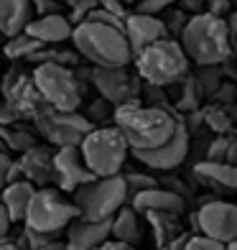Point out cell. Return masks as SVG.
Wrapping results in <instances>:
<instances>
[{
	"label": "cell",
	"instance_id": "obj_35",
	"mask_svg": "<svg viewBox=\"0 0 237 250\" xmlns=\"http://www.w3.org/2000/svg\"><path fill=\"white\" fill-rule=\"evenodd\" d=\"M232 138L235 135H217V138L209 143V148H207V161H227Z\"/></svg>",
	"mask_w": 237,
	"mask_h": 250
},
{
	"label": "cell",
	"instance_id": "obj_27",
	"mask_svg": "<svg viewBox=\"0 0 237 250\" xmlns=\"http://www.w3.org/2000/svg\"><path fill=\"white\" fill-rule=\"evenodd\" d=\"M43 49H46V43H41L39 39L28 36V33H20V36H16V39H8V43H5V54H8V59H13V62H18V59L28 62L31 56H36Z\"/></svg>",
	"mask_w": 237,
	"mask_h": 250
},
{
	"label": "cell",
	"instance_id": "obj_8",
	"mask_svg": "<svg viewBox=\"0 0 237 250\" xmlns=\"http://www.w3.org/2000/svg\"><path fill=\"white\" fill-rule=\"evenodd\" d=\"M77 217H79V209L74 202L61 199L56 187H43L33 197L23 225L46 235H61V230H66Z\"/></svg>",
	"mask_w": 237,
	"mask_h": 250
},
{
	"label": "cell",
	"instance_id": "obj_2",
	"mask_svg": "<svg viewBox=\"0 0 237 250\" xmlns=\"http://www.w3.org/2000/svg\"><path fill=\"white\" fill-rule=\"evenodd\" d=\"M178 41L186 56L199 66H222L235 51V39L227 18L212 16L207 10L189 18Z\"/></svg>",
	"mask_w": 237,
	"mask_h": 250
},
{
	"label": "cell",
	"instance_id": "obj_43",
	"mask_svg": "<svg viewBox=\"0 0 237 250\" xmlns=\"http://www.w3.org/2000/svg\"><path fill=\"white\" fill-rule=\"evenodd\" d=\"M178 8H184L186 13H191V16H199V13L207 10V3L204 0H178Z\"/></svg>",
	"mask_w": 237,
	"mask_h": 250
},
{
	"label": "cell",
	"instance_id": "obj_14",
	"mask_svg": "<svg viewBox=\"0 0 237 250\" xmlns=\"http://www.w3.org/2000/svg\"><path fill=\"white\" fill-rule=\"evenodd\" d=\"M189 141H191V133H189V125L181 115V123H178V130H176L171 143H166L156 151H135L133 156L143 166L153 168V171H171V168L181 166L184 158L189 156Z\"/></svg>",
	"mask_w": 237,
	"mask_h": 250
},
{
	"label": "cell",
	"instance_id": "obj_21",
	"mask_svg": "<svg viewBox=\"0 0 237 250\" xmlns=\"http://www.w3.org/2000/svg\"><path fill=\"white\" fill-rule=\"evenodd\" d=\"M194 174L199 181L222 189V191H237V166L227 164V161H199L194 166Z\"/></svg>",
	"mask_w": 237,
	"mask_h": 250
},
{
	"label": "cell",
	"instance_id": "obj_44",
	"mask_svg": "<svg viewBox=\"0 0 237 250\" xmlns=\"http://www.w3.org/2000/svg\"><path fill=\"white\" fill-rule=\"evenodd\" d=\"M13 214H10L5 207H0V235H3V240H8V232H10V225H13Z\"/></svg>",
	"mask_w": 237,
	"mask_h": 250
},
{
	"label": "cell",
	"instance_id": "obj_30",
	"mask_svg": "<svg viewBox=\"0 0 237 250\" xmlns=\"http://www.w3.org/2000/svg\"><path fill=\"white\" fill-rule=\"evenodd\" d=\"M197 84H199V89H201V95H214V92H217V89L224 84L222 77H219V66H199Z\"/></svg>",
	"mask_w": 237,
	"mask_h": 250
},
{
	"label": "cell",
	"instance_id": "obj_26",
	"mask_svg": "<svg viewBox=\"0 0 237 250\" xmlns=\"http://www.w3.org/2000/svg\"><path fill=\"white\" fill-rule=\"evenodd\" d=\"M176 89V110L189 115V112H197L199 110V100H201V89L197 84V77H186L181 79L178 84H174Z\"/></svg>",
	"mask_w": 237,
	"mask_h": 250
},
{
	"label": "cell",
	"instance_id": "obj_47",
	"mask_svg": "<svg viewBox=\"0 0 237 250\" xmlns=\"http://www.w3.org/2000/svg\"><path fill=\"white\" fill-rule=\"evenodd\" d=\"M227 23H230V31H232V39H235V46H237V10L227 16Z\"/></svg>",
	"mask_w": 237,
	"mask_h": 250
},
{
	"label": "cell",
	"instance_id": "obj_20",
	"mask_svg": "<svg viewBox=\"0 0 237 250\" xmlns=\"http://www.w3.org/2000/svg\"><path fill=\"white\" fill-rule=\"evenodd\" d=\"M33 3L31 0H0V31L8 39H16L33 23Z\"/></svg>",
	"mask_w": 237,
	"mask_h": 250
},
{
	"label": "cell",
	"instance_id": "obj_40",
	"mask_svg": "<svg viewBox=\"0 0 237 250\" xmlns=\"http://www.w3.org/2000/svg\"><path fill=\"white\" fill-rule=\"evenodd\" d=\"M33 3V10H36V18L41 16H54V13H64V3L59 0H31Z\"/></svg>",
	"mask_w": 237,
	"mask_h": 250
},
{
	"label": "cell",
	"instance_id": "obj_34",
	"mask_svg": "<svg viewBox=\"0 0 237 250\" xmlns=\"http://www.w3.org/2000/svg\"><path fill=\"white\" fill-rule=\"evenodd\" d=\"M66 5L72 8V13H69L72 23H74V26H79V23H84L87 16L92 13L95 8H99V0H69Z\"/></svg>",
	"mask_w": 237,
	"mask_h": 250
},
{
	"label": "cell",
	"instance_id": "obj_23",
	"mask_svg": "<svg viewBox=\"0 0 237 250\" xmlns=\"http://www.w3.org/2000/svg\"><path fill=\"white\" fill-rule=\"evenodd\" d=\"M112 240L135 248L140 243V220L133 207H122L112 220Z\"/></svg>",
	"mask_w": 237,
	"mask_h": 250
},
{
	"label": "cell",
	"instance_id": "obj_4",
	"mask_svg": "<svg viewBox=\"0 0 237 250\" xmlns=\"http://www.w3.org/2000/svg\"><path fill=\"white\" fill-rule=\"evenodd\" d=\"M133 64L145 84L174 87L189 77L191 59L186 56L178 39H163V41H156L151 46H145L143 51H138Z\"/></svg>",
	"mask_w": 237,
	"mask_h": 250
},
{
	"label": "cell",
	"instance_id": "obj_37",
	"mask_svg": "<svg viewBox=\"0 0 237 250\" xmlns=\"http://www.w3.org/2000/svg\"><path fill=\"white\" fill-rule=\"evenodd\" d=\"M87 21H92V23H102V26H112V28H120L125 31V18H120L115 13H110L105 8H95L92 13L87 16Z\"/></svg>",
	"mask_w": 237,
	"mask_h": 250
},
{
	"label": "cell",
	"instance_id": "obj_32",
	"mask_svg": "<svg viewBox=\"0 0 237 250\" xmlns=\"http://www.w3.org/2000/svg\"><path fill=\"white\" fill-rule=\"evenodd\" d=\"M128 181V191H130V199L133 197H138L140 191H148V189H156L158 187V181L151 176V174H135V171H128V174H122Z\"/></svg>",
	"mask_w": 237,
	"mask_h": 250
},
{
	"label": "cell",
	"instance_id": "obj_39",
	"mask_svg": "<svg viewBox=\"0 0 237 250\" xmlns=\"http://www.w3.org/2000/svg\"><path fill=\"white\" fill-rule=\"evenodd\" d=\"M189 250H227V245L212 240V237H204V235H191L189 237Z\"/></svg>",
	"mask_w": 237,
	"mask_h": 250
},
{
	"label": "cell",
	"instance_id": "obj_9",
	"mask_svg": "<svg viewBox=\"0 0 237 250\" xmlns=\"http://www.w3.org/2000/svg\"><path fill=\"white\" fill-rule=\"evenodd\" d=\"M97 125L82 112H59L54 107H43V112L36 118V130L56 148H69V146H82L84 138Z\"/></svg>",
	"mask_w": 237,
	"mask_h": 250
},
{
	"label": "cell",
	"instance_id": "obj_15",
	"mask_svg": "<svg viewBox=\"0 0 237 250\" xmlns=\"http://www.w3.org/2000/svg\"><path fill=\"white\" fill-rule=\"evenodd\" d=\"M112 237V220L95 222L77 217L69 227H66V245L72 250H97L102 248Z\"/></svg>",
	"mask_w": 237,
	"mask_h": 250
},
{
	"label": "cell",
	"instance_id": "obj_28",
	"mask_svg": "<svg viewBox=\"0 0 237 250\" xmlns=\"http://www.w3.org/2000/svg\"><path fill=\"white\" fill-rule=\"evenodd\" d=\"M201 120H204L217 135H232V130H237V125L232 123V115L222 105L201 107Z\"/></svg>",
	"mask_w": 237,
	"mask_h": 250
},
{
	"label": "cell",
	"instance_id": "obj_19",
	"mask_svg": "<svg viewBox=\"0 0 237 250\" xmlns=\"http://www.w3.org/2000/svg\"><path fill=\"white\" fill-rule=\"evenodd\" d=\"M130 207L138 214H148V212H168V214H181L184 212V197L174 189H148L140 191L138 197L130 199Z\"/></svg>",
	"mask_w": 237,
	"mask_h": 250
},
{
	"label": "cell",
	"instance_id": "obj_16",
	"mask_svg": "<svg viewBox=\"0 0 237 250\" xmlns=\"http://www.w3.org/2000/svg\"><path fill=\"white\" fill-rule=\"evenodd\" d=\"M125 36L130 41L133 51L138 54L145 46H151L156 41H163V39H171L168 36V28L163 23V18H156V16H143V13H133L125 18Z\"/></svg>",
	"mask_w": 237,
	"mask_h": 250
},
{
	"label": "cell",
	"instance_id": "obj_6",
	"mask_svg": "<svg viewBox=\"0 0 237 250\" xmlns=\"http://www.w3.org/2000/svg\"><path fill=\"white\" fill-rule=\"evenodd\" d=\"M79 148H82L84 164L89 166V171L97 179H105V176L122 174L130 146L118 125H97Z\"/></svg>",
	"mask_w": 237,
	"mask_h": 250
},
{
	"label": "cell",
	"instance_id": "obj_46",
	"mask_svg": "<svg viewBox=\"0 0 237 250\" xmlns=\"http://www.w3.org/2000/svg\"><path fill=\"white\" fill-rule=\"evenodd\" d=\"M97 250H135V248H130L125 243H118V240H107L102 248H97Z\"/></svg>",
	"mask_w": 237,
	"mask_h": 250
},
{
	"label": "cell",
	"instance_id": "obj_13",
	"mask_svg": "<svg viewBox=\"0 0 237 250\" xmlns=\"http://www.w3.org/2000/svg\"><path fill=\"white\" fill-rule=\"evenodd\" d=\"M97 176L89 171L84 164V156L79 146H69V148H56L54 153V187L59 191H74L79 187L95 181Z\"/></svg>",
	"mask_w": 237,
	"mask_h": 250
},
{
	"label": "cell",
	"instance_id": "obj_51",
	"mask_svg": "<svg viewBox=\"0 0 237 250\" xmlns=\"http://www.w3.org/2000/svg\"><path fill=\"white\" fill-rule=\"evenodd\" d=\"M122 3H125V5H133V8H135V5L140 3V0H122Z\"/></svg>",
	"mask_w": 237,
	"mask_h": 250
},
{
	"label": "cell",
	"instance_id": "obj_1",
	"mask_svg": "<svg viewBox=\"0 0 237 250\" xmlns=\"http://www.w3.org/2000/svg\"><path fill=\"white\" fill-rule=\"evenodd\" d=\"M115 125L128 138L130 151H156L161 146L171 143L178 130V115L176 107L166 105H145L140 100H130L115 107L112 115Z\"/></svg>",
	"mask_w": 237,
	"mask_h": 250
},
{
	"label": "cell",
	"instance_id": "obj_3",
	"mask_svg": "<svg viewBox=\"0 0 237 250\" xmlns=\"http://www.w3.org/2000/svg\"><path fill=\"white\" fill-rule=\"evenodd\" d=\"M74 49L82 54V59H87L92 66H128L135 59V51L130 46V41L125 36V31L102 26V23H92L84 21L74 28Z\"/></svg>",
	"mask_w": 237,
	"mask_h": 250
},
{
	"label": "cell",
	"instance_id": "obj_33",
	"mask_svg": "<svg viewBox=\"0 0 237 250\" xmlns=\"http://www.w3.org/2000/svg\"><path fill=\"white\" fill-rule=\"evenodd\" d=\"M59 240V235H46V232H39V230H31V227L23 225V245L28 250H41L51 243Z\"/></svg>",
	"mask_w": 237,
	"mask_h": 250
},
{
	"label": "cell",
	"instance_id": "obj_45",
	"mask_svg": "<svg viewBox=\"0 0 237 250\" xmlns=\"http://www.w3.org/2000/svg\"><path fill=\"white\" fill-rule=\"evenodd\" d=\"M189 237H191V235H181L178 240H174L171 245L163 248V250H189Z\"/></svg>",
	"mask_w": 237,
	"mask_h": 250
},
{
	"label": "cell",
	"instance_id": "obj_52",
	"mask_svg": "<svg viewBox=\"0 0 237 250\" xmlns=\"http://www.w3.org/2000/svg\"><path fill=\"white\" fill-rule=\"evenodd\" d=\"M227 250H237V240H232V243L227 245Z\"/></svg>",
	"mask_w": 237,
	"mask_h": 250
},
{
	"label": "cell",
	"instance_id": "obj_31",
	"mask_svg": "<svg viewBox=\"0 0 237 250\" xmlns=\"http://www.w3.org/2000/svg\"><path fill=\"white\" fill-rule=\"evenodd\" d=\"M23 171H20V164L10 158V151L3 148L0 153V181H3V187H10L13 181H20Z\"/></svg>",
	"mask_w": 237,
	"mask_h": 250
},
{
	"label": "cell",
	"instance_id": "obj_11",
	"mask_svg": "<svg viewBox=\"0 0 237 250\" xmlns=\"http://www.w3.org/2000/svg\"><path fill=\"white\" fill-rule=\"evenodd\" d=\"M197 227L204 237L230 245L237 240V204L222 199L201 204L197 212Z\"/></svg>",
	"mask_w": 237,
	"mask_h": 250
},
{
	"label": "cell",
	"instance_id": "obj_42",
	"mask_svg": "<svg viewBox=\"0 0 237 250\" xmlns=\"http://www.w3.org/2000/svg\"><path fill=\"white\" fill-rule=\"evenodd\" d=\"M99 8H105V10H110V13L120 16V18H128L130 16L128 13V5L122 3V0H99Z\"/></svg>",
	"mask_w": 237,
	"mask_h": 250
},
{
	"label": "cell",
	"instance_id": "obj_36",
	"mask_svg": "<svg viewBox=\"0 0 237 250\" xmlns=\"http://www.w3.org/2000/svg\"><path fill=\"white\" fill-rule=\"evenodd\" d=\"M174 3H178V0H140V3L135 5V13L161 18L168 8H174Z\"/></svg>",
	"mask_w": 237,
	"mask_h": 250
},
{
	"label": "cell",
	"instance_id": "obj_50",
	"mask_svg": "<svg viewBox=\"0 0 237 250\" xmlns=\"http://www.w3.org/2000/svg\"><path fill=\"white\" fill-rule=\"evenodd\" d=\"M0 250H23L18 243H10V240H3V245H0Z\"/></svg>",
	"mask_w": 237,
	"mask_h": 250
},
{
	"label": "cell",
	"instance_id": "obj_38",
	"mask_svg": "<svg viewBox=\"0 0 237 250\" xmlns=\"http://www.w3.org/2000/svg\"><path fill=\"white\" fill-rule=\"evenodd\" d=\"M115 115V105H110L107 100H95L92 102V107H89V112H87V118L92 120V123H99V120H105V118H112Z\"/></svg>",
	"mask_w": 237,
	"mask_h": 250
},
{
	"label": "cell",
	"instance_id": "obj_5",
	"mask_svg": "<svg viewBox=\"0 0 237 250\" xmlns=\"http://www.w3.org/2000/svg\"><path fill=\"white\" fill-rule=\"evenodd\" d=\"M128 202H130V191L122 174L95 179L74 191V204L79 209V217L95 220V222L115 220V214L122 207H128Z\"/></svg>",
	"mask_w": 237,
	"mask_h": 250
},
{
	"label": "cell",
	"instance_id": "obj_10",
	"mask_svg": "<svg viewBox=\"0 0 237 250\" xmlns=\"http://www.w3.org/2000/svg\"><path fill=\"white\" fill-rule=\"evenodd\" d=\"M92 84L97 87V92L102 100H107L110 105H122V102L130 100H140L143 84H140V74L130 72L128 66H112V69H105V66H92Z\"/></svg>",
	"mask_w": 237,
	"mask_h": 250
},
{
	"label": "cell",
	"instance_id": "obj_53",
	"mask_svg": "<svg viewBox=\"0 0 237 250\" xmlns=\"http://www.w3.org/2000/svg\"><path fill=\"white\" fill-rule=\"evenodd\" d=\"M235 138H237V130H235Z\"/></svg>",
	"mask_w": 237,
	"mask_h": 250
},
{
	"label": "cell",
	"instance_id": "obj_24",
	"mask_svg": "<svg viewBox=\"0 0 237 250\" xmlns=\"http://www.w3.org/2000/svg\"><path fill=\"white\" fill-rule=\"evenodd\" d=\"M178 214H168V212H148L145 214V220L153 225V232H156V245L158 248H168L174 240L181 237L178 232V222H176Z\"/></svg>",
	"mask_w": 237,
	"mask_h": 250
},
{
	"label": "cell",
	"instance_id": "obj_29",
	"mask_svg": "<svg viewBox=\"0 0 237 250\" xmlns=\"http://www.w3.org/2000/svg\"><path fill=\"white\" fill-rule=\"evenodd\" d=\"M161 18H163V23L168 28V36H171V39H181V33H184V28H186L191 16H186L184 8H168Z\"/></svg>",
	"mask_w": 237,
	"mask_h": 250
},
{
	"label": "cell",
	"instance_id": "obj_7",
	"mask_svg": "<svg viewBox=\"0 0 237 250\" xmlns=\"http://www.w3.org/2000/svg\"><path fill=\"white\" fill-rule=\"evenodd\" d=\"M36 87L49 107L59 112H77L82 105L84 87L79 82V74L64 64H39L33 66Z\"/></svg>",
	"mask_w": 237,
	"mask_h": 250
},
{
	"label": "cell",
	"instance_id": "obj_49",
	"mask_svg": "<svg viewBox=\"0 0 237 250\" xmlns=\"http://www.w3.org/2000/svg\"><path fill=\"white\" fill-rule=\"evenodd\" d=\"M41 250H72L66 243H61V240H56V243H51V245H46V248H41Z\"/></svg>",
	"mask_w": 237,
	"mask_h": 250
},
{
	"label": "cell",
	"instance_id": "obj_41",
	"mask_svg": "<svg viewBox=\"0 0 237 250\" xmlns=\"http://www.w3.org/2000/svg\"><path fill=\"white\" fill-rule=\"evenodd\" d=\"M230 3H232V0H207V13L219 16V18H227L232 13Z\"/></svg>",
	"mask_w": 237,
	"mask_h": 250
},
{
	"label": "cell",
	"instance_id": "obj_12",
	"mask_svg": "<svg viewBox=\"0 0 237 250\" xmlns=\"http://www.w3.org/2000/svg\"><path fill=\"white\" fill-rule=\"evenodd\" d=\"M3 92H5V102L18 110L20 118H33L36 120L43 112V107H46V102H43L39 87H36V79H33V72L31 74L20 72V69L8 72Z\"/></svg>",
	"mask_w": 237,
	"mask_h": 250
},
{
	"label": "cell",
	"instance_id": "obj_18",
	"mask_svg": "<svg viewBox=\"0 0 237 250\" xmlns=\"http://www.w3.org/2000/svg\"><path fill=\"white\" fill-rule=\"evenodd\" d=\"M54 153L46 146H36V148L26 151L18 158L20 171H23V179L36 184L39 189L43 187H54Z\"/></svg>",
	"mask_w": 237,
	"mask_h": 250
},
{
	"label": "cell",
	"instance_id": "obj_48",
	"mask_svg": "<svg viewBox=\"0 0 237 250\" xmlns=\"http://www.w3.org/2000/svg\"><path fill=\"white\" fill-rule=\"evenodd\" d=\"M227 164L237 166V138H232V146H230V153H227Z\"/></svg>",
	"mask_w": 237,
	"mask_h": 250
},
{
	"label": "cell",
	"instance_id": "obj_17",
	"mask_svg": "<svg viewBox=\"0 0 237 250\" xmlns=\"http://www.w3.org/2000/svg\"><path fill=\"white\" fill-rule=\"evenodd\" d=\"M74 28L77 26L66 13H54V16L33 18V23L26 28V33L39 39L41 43H46V46H59V43L74 39Z\"/></svg>",
	"mask_w": 237,
	"mask_h": 250
},
{
	"label": "cell",
	"instance_id": "obj_22",
	"mask_svg": "<svg viewBox=\"0 0 237 250\" xmlns=\"http://www.w3.org/2000/svg\"><path fill=\"white\" fill-rule=\"evenodd\" d=\"M36 191H39V187L26 179L13 181L10 187L3 189V207L13 214L16 222H26V214H28V207H31L33 197H36Z\"/></svg>",
	"mask_w": 237,
	"mask_h": 250
},
{
	"label": "cell",
	"instance_id": "obj_25",
	"mask_svg": "<svg viewBox=\"0 0 237 250\" xmlns=\"http://www.w3.org/2000/svg\"><path fill=\"white\" fill-rule=\"evenodd\" d=\"M36 133L39 130H28L26 125H0V135H3V143L8 151H16L23 156L26 151L36 148L39 141H36Z\"/></svg>",
	"mask_w": 237,
	"mask_h": 250
}]
</instances>
